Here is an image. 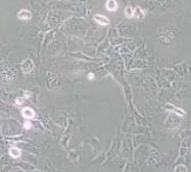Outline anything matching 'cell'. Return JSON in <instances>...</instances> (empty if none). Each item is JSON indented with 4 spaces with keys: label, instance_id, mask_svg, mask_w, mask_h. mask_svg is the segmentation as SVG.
<instances>
[{
    "label": "cell",
    "instance_id": "7",
    "mask_svg": "<svg viewBox=\"0 0 191 172\" xmlns=\"http://www.w3.org/2000/svg\"><path fill=\"white\" fill-rule=\"evenodd\" d=\"M30 126H31V124H30L29 122H28V123H25V124H24V127L26 128V130H29Z\"/></svg>",
    "mask_w": 191,
    "mask_h": 172
},
{
    "label": "cell",
    "instance_id": "4",
    "mask_svg": "<svg viewBox=\"0 0 191 172\" xmlns=\"http://www.w3.org/2000/svg\"><path fill=\"white\" fill-rule=\"evenodd\" d=\"M22 115H23V117L26 118V119H32V118L36 116L35 112H34L30 107H25V109H23Z\"/></svg>",
    "mask_w": 191,
    "mask_h": 172
},
{
    "label": "cell",
    "instance_id": "8",
    "mask_svg": "<svg viewBox=\"0 0 191 172\" xmlns=\"http://www.w3.org/2000/svg\"><path fill=\"white\" fill-rule=\"evenodd\" d=\"M88 76H89V77H88L89 79H92V78H94V75L92 74V73H89V75H88Z\"/></svg>",
    "mask_w": 191,
    "mask_h": 172
},
{
    "label": "cell",
    "instance_id": "1",
    "mask_svg": "<svg viewBox=\"0 0 191 172\" xmlns=\"http://www.w3.org/2000/svg\"><path fill=\"white\" fill-rule=\"evenodd\" d=\"M125 16L129 18L135 17V18H138V19H141V18H143L144 13L140 8H127L125 10Z\"/></svg>",
    "mask_w": 191,
    "mask_h": 172
},
{
    "label": "cell",
    "instance_id": "6",
    "mask_svg": "<svg viewBox=\"0 0 191 172\" xmlns=\"http://www.w3.org/2000/svg\"><path fill=\"white\" fill-rule=\"evenodd\" d=\"M10 155L14 159H18L21 155V150L17 147H12L10 149Z\"/></svg>",
    "mask_w": 191,
    "mask_h": 172
},
{
    "label": "cell",
    "instance_id": "2",
    "mask_svg": "<svg viewBox=\"0 0 191 172\" xmlns=\"http://www.w3.org/2000/svg\"><path fill=\"white\" fill-rule=\"evenodd\" d=\"M94 21L97 23V24H99V25H108V24H110V20H109V19H108L106 16L99 15V14L95 15Z\"/></svg>",
    "mask_w": 191,
    "mask_h": 172
},
{
    "label": "cell",
    "instance_id": "3",
    "mask_svg": "<svg viewBox=\"0 0 191 172\" xmlns=\"http://www.w3.org/2000/svg\"><path fill=\"white\" fill-rule=\"evenodd\" d=\"M17 17L21 20H28V19L31 18V13L27 10H21L17 14Z\"/></svg>",
    "mask_w": 191,
    "mask_h": 172
},
{
    "label": "cell",
    "instance_id": "5",
    "mask_svg": "<svg viewBox=\"0 0 191 172\" xmlns=\"http://www.w3.org/2000/svg\"><path fill=\"white\" fill-rule=\"evenodd\" d=\"M117 6H118V4H117V2L115 0H108L107 3H106V8H107V10H110V12L116 10Z\"/></svg>",
    "mask_w": 191,
    "mask_h": 172
}]
</instances>
